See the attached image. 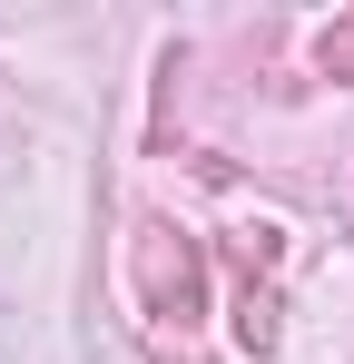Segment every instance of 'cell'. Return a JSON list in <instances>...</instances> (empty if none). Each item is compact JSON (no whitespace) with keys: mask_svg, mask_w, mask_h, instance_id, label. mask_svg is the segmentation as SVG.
I'll return each mask as SVG.
<instances>
[{"mask_svg":"<svg viewBox=\"0 0 354 364\" xmlns=\"http://www.w3.org/2000/svg\"><path fill=\"white\" fill-rule=\"evenodd\" d=\"M276 256H286V227H266V217L227 237V266H236V345H246L256 364L276 355V335H286V325H276Z\"/></svg>","mask_w":354,"mask_h":364,"instance_id":"obj_2","label":"cell"},{"mask_svg":"<svg viewBox=\"0 0 354 364\" xmlns=\"http://www.w3.org/2000/svg\"><path fill=\"white\" fill-rule=\"evenodd\" d=\"M138 305H148L158 325H177V335L207 315V256H197V237L168 227V217H138Z\"/></svg>","mask_w":354,"mask_h":364,"instance_id":"obj_1","label":"cell"},{"mask_svg":"<svg viewBox=\"0 0 354 364\" xmlns=\"http://www.w3.org/2000/svg\"><path fill=\"white\" fill-rule=\"evenodd\" d=\"M315 69H325V79H354V20H335V30L315 40Z\"/></svg>","mask_w":354,"mask_h":364,"instance_id":"obj_3","label":"cell"}]
</instances>
